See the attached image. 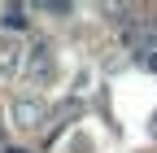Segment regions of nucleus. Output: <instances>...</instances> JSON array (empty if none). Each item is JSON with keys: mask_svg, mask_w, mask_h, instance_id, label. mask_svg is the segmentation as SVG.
Listing matches in <instances>:
<instances>
[{"mask_svg": "<svg viewBox=\"0 0 157 153\" xmlns=\"http://www.w3.org/2000/svg\"><path fill=\"white\" fill-rule=\"evenodd\" d=\"M13 123L22 127V131H39L48 123V105L39 101V96H17L13 101Z\"/></svg>", "mask_w": 157, "mask_h": 153, "instance_id": "1", "label": "nucleus"}, {"mask_svg": "<svg viewBox=\"0 0 157 153\" xmlns=\"http://www.w3.org/2000/svg\"><path fill=\"white\" fill-rule=\"evenodd\" d=\"M127 44L135 53H157V18H140L127 26Z\"/></svg>", "mask_w": 157, "mask_h": 153, "instance_id": "2", "label": "nucleus"}, {"mask_svg": "<svg viewBox=\"0 0 157 153\" xmlns=\"http://www.w3.org/2000/svg\"><path fill=\"white\" fill-rule=\"evenodd\" d=\"M26 74H31V83H48V79H52V48H48V44H35V48H31Z\"/></svg>", "mask_w": 157, "mask_h": 153, "instance_id": "3", "label": "nucleus"}, {"mask_svg": "<svg viewBox=\"0 0 157 153\" xmlns=\"http://www.w3.org/2000/svg\"><path fill=\"white\" fill-rule=\"evenodd\" d=\"M17 70H22V44H17L13 35H0V74L13 79Z\"/></svg>", "mask_w": 157, "mask_h": 153, "instance_id": "4", "label": "nucleus"}, {"mask_svg": "<svg viewBox=\"0 0 157 153\" xmlns=\"http://www.w3.org/2000/svg\"><path fill=\"white\" fill-rule=\"evenodd\" d=\"M0 22L13 26V31H22V26H26V9H22V5H9L5 13H0Z\"/></svg>", "mask_w": 157, "mask_h": 153, "instance_id": "5", "label": "nucleus"}, {"mask_svg": "<svg viewBox=\"0 0 157 153\" xmlns=\"http://www.w3.org/2000/svg\"><path fill=\"white\" fill-rule=\"evenodd\" d=\"M153 136H157V114H153Z\"/></svg>", "mask_w": 157, "mask_h": 153, "instance_id": "6", "label": "nucleus"}, {"mask_svg": "<svg viewBox=\"0 0 157 153\" xmlns=\"http://www.w3.org/2000/svg\"><path fill=\"white\" fill-rule=\"evenodd\" d=\"M0 136H5V123H0Z\"/></svg>", "mask_w": 157, "mask_h": 153, "instance_id": "7", "label": "nucleus"}]
</instances>
